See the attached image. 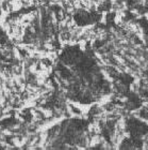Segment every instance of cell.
Here are the masks:
<instances>
[{
    "instance_id": "obj_1",
    "label": "cell",
    "mask_w": 148,
    "mask_h": 150,
    "mask_svg": "<svg viewBox=\"0 0 148 150\" xmlns=\"http://www.w3.org/2000/svg\"><path fill=\"white\" fill-rule=\"evenodd\" d=\"M1 114H2V112H1V107H0V115H1Z\"/></svg>"
}]
</instances>
